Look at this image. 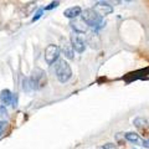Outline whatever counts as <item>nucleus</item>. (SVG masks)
<instances>
[{"label":"nucleus","mask_w":149,"mask_h":149,"mask_svg":"<svg viewBox=\"0 0 149 149\" xmlns=\"http://www.w3.org/2000/svg\"><path fill=\"white\" fill-rule=\"evenodd\" d=\"M81 19L86 22L88 27H93L95 30H98V29H101V27H103V25H104L103 17H101L95 11L93 8L82 10Z\"/></svg>","instance_id":"nucleus-1"},{"label":"nucleus","mask_w":149,"mask_h":149,"mask_svg":"<svg viewBox=\"0 0 149 149\" xmlns=\"http://www.w3.org/2000/svg\"><path fill=\"white\" fill-rule=\"evenodd\" d=\"M55 73L57 80L61 83H66L70 78L72 77V70L71 66L67 61L65 60H58L57 62L55 63Z\"/></svg>","instance_id":"nucleus-2"},{"label":"nucleus","mask_w":149,"mask_h":149,"mask_svg":"<svg viewBox=\"0 0 149 149\" xmlns=\"http://www.w3.org/2000/svg\"><path fill=\"white\" fill-rule=\"evenodd\" d=\"M30 80V85H31V88L32 91H37V90H41L42 87L46 86V83H47V77H46V72L44 70L41 68H35L34 71H32L31 76L29 77Z\"/></svg>","instance_id":"nucleus-3"},{"label":"nucleus","mask_w":149,"mask_h":149,"mask_svg":"<svg viewBox=\"0 0 149 149\" xmlns=\"http://www.w3.org/2000/svg\"><path fill=\"white\" fill-rule=\"evenodd\" d=\"M60 47L55 44H50L46 46L45 49V52H44V57H45V61L47 65H54L58 61V57H60Z\"/></svg>","instance_id":"nucleus-4"},{"label":"nucleus","mask_w":149,"mask_h":149,"mask_svg":"<svg viewBox=\"0 0 149 149\" xmlns=\"http://www.w3.org/2000/svg\"><path fill=\"white\" fill-rule=\"evenodd\" d=\"M93 9H95V11L101 17H104L113 13V6L107 1H97L95 5H93Z\"/></svg>","instance_id":"nucleus-5"},{"label":"nucleus","mask_w":149,"mask_h":149,"mask_svg":"<svg viewBox=\"0 0 149 149\" xmlns=\"http://www.w3.org/2000/svg\"><path fill=\"white\" fill-rule=\"evenodd\" d=\"M70 42H71L73 50L76 51V52H78V54H82L83 51L86 50L85 40H83L78 34H76V32H73V34L71 35V37H70Z\"/></svg>","instance_id":"nucleus-6"},{"label":"nucleus","mask_w":149,"mask_h":149,"mask_svg":"<svg viewBox=\"0 0 149 149\" xmlns=\"http://www.w3.org/2000/svg\"><path fill=\"white\" fill-rule=\"evenodd\" d=\"M60 51L65 55V57L68 60H73L74 58V50L72 47L71 42L68 40H62L61 41V46H60Z\"/></svg>","instance_id":"nucleus-7"},{"label":"nucleus","mask_w":149,"mask_h":149,"mask_svg":"<svg viewBox=\"0 0 149 149\" xmlns=\"http://www.w3.org/2000/svg\"><path fill=\"white\" fill-rule=\"evenodd\" d=\"M70 25H71L72 30L76 32V34H85L88 30L87 24L82 19H80V20H78V19H73V20H71V22H70Z\"/></svg>","instance_id":"nucleus-8"},{"label":"nucleus","mask_w":149,"mask_h":149,"mask_svg":"<svg viewBox=\"0 0 149 149\" xmlns=\"http://www.w3.org/2000/svg\"><path fill=\"white\" fill-rule=\"evenodd\" d=\"M81 14H82V9L80 6H71L63 11V16L70 19V20H73V19L81 16Z\"/></svg>","instance_id":"nucleus-9"},{"label":"nucleus","mask_w":149,"mask_h":149,"mask_svg":"<svg viewBox=\"0 0 149 149\" xmlns=\"http://www.w3.org/2000/svg\"><path fill=\"white\" fill-rule=\"evenodd\" d=\"M13 98H14V93L10 90H8V88H5V90H3L0 92V102L3 103L4 107L11 104Z\"/></svg>","instance_id":"nucleus-10"},{"label":"nucleus","mask_w":149,"mask_h":149,"mask_svg":"<svg viewBox=\"0 0 149 149\" xmlns=\"http://www.w3.org/2000/svg\"><path fill=\"white\" fill-rule=\"evenodd\" d=\"M124 138L127 139L128 142H132V143H134V144H139V146H142L143 139H141V137H139L137 133H134V132L124 133Z\"/></svg>","instance_id":"nucleus-11"},{"label":"nucleus","mask_w":149,"mask_h":149,"mask_svg":"<svg viewBox=\"0 0 149 149\" xmlns=\"http://www.w3.org/2000/svg\"><path fill=\"white\" fill-rule=\"evenodd\" d=\"M8 117H9V114H8L6 107L1 106L0 107V122H8Z\"/></svg>","instance_id":"nucleus-12"},{"label":"nucleus","mask_w":149,"mask_h":149,"mask_svg":"<svg viewBox=\"0 0 149 149\" xmlns=\"http://www.w3.org/2000/svg\"><path fill=\"white\" fill-rule=\"evenodd\" d=\"M22 90H24L25 92H31L32 91L29 77H24V80H22Z\"/></svg>","instance_id":"nucleus-13"},{"label":"nucleus","mask_w":149,"mask_h":149,"mask_svg":"<svg viewBox=\"0 0 149 149\" xmlns=\"http://www.w3.org/2000/svg\"><path fill=\"white\" fill-rule=\"evenodd\" d=\"M134 125L138 128H143V127H146V124H147V119H144V118H136L134 119Z\"/></svg>","instance_id":"nucleus-14"},{"label":"nucleus","mask_w":149,"mask_h":149,"mask_svg":"<svg viewBox=\"0 0 149 149\" xmlns=\"http://www.w3.org/2000/svg\"><path fill=\"white\" fill-rule=\"evenodd\" d=\"M44 9H39V10H37L36 13H35V15L34 16H32V19H31V21L32 22H35V21H37V20H39V19L41 17V16H42V14H44Z\"/></svg>","instance_id":"nucleus-15"},{"label":"nucleus","mask_w":149,"mask_h":149,"mask_svg":"<svg viewBox=\"0 0 149 149\" xmlns=\"http://www.w3.org/2000/svg\"><path fill=\"white\" fill-rule=\"evenodd\" d=\"M58 5H60V1H52V3H50V5L44 8V10H52V9L57 8Z\"/></svg>","instance_id":"nucleus-16"},{"label":"nucleus","mask_w":149,"mask_h":149,"mask_svg":"<svg viewBox=\"0 0 149 149\" xmlns=\"http://www.w3.org/2000/svg\"><path fill=\"white\" fill-rule=\"evenodd\" d=\"M103 149H119V148L113 143H106L103 144Z\"/></svg>","instance_id":"nucleus-17"},{"label":"nucleus","mask_w":149,"mask_h":149,"mask_svg":"<svg viewBox=\"0 0 149 149\" xmlns=\"http://www.w3.org/2000/svg\"><path fill=\"white\" fill-rule=\"evenodd\" d=\"M8 125V122H0V137L4 134V132H5V128Z\"/></svg>","instance_id":"nucleus-18"},{"label":"nucleus","mask_w":149,"mask_h":149,"mask_svg":"<svg viewBox=\"0 0 149 149\" xmlns=\"http://www.w3.org/2000/svg\"><path fill=\"white\" fill-rule=\"evenodd\" d=\"M17 100H19V97L15 93V95H14V98H13V102H11V107H13V108H16V107H17Z\"/></svg>","instance_id":"nucleus-19"},{"label":"nucleus","mask_w":149,"mask_h":149,"mask_svg":"<svg viewBox=\"0 0 149 149\" xmlns=\"http://www.w3.org/2000/svg\"><path fill=\"white\" fill-rule=\"evenodd\" d=\"M142 147L149 149V141H143V142H142Z\"/></svg>","instance_id":"nucleus-20"}]
</instances>
